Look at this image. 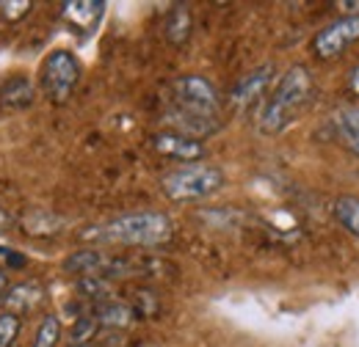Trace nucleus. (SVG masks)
<instances>
[{
  "label": "nucleus",
  "instance_id": "nucleus-1",
  "mask_svg": "<svg viewBox=\"0 0 359 347\" xmlns=\"http://www.w3.org/2000/svg\"><path fill=\"white\" fill-rule=\"evenodd\" d=\"M313 72L302 64L285 69V75L279 78V83L269 97V102L263 105L260 113V130L266 135H276V132L287 130L296 116L307 108V102L313 99Z\"/></svg>",
  "mask_w": 359,
  "mask_h": 347
},
{
  "label": "nucleus",
  "instance_id": "nucleus-2",
  "mask_svg": "<svg viewBox=\"0 0 359 347\" xmlns=\"http://www.w3.org/2000/svg\"><path fill=\"white\" fill-rule=\"evenodd\" d=\"M91 237L100 243L152 248V246H163L175 237V223L166 213L141 210V213H128V215H119L102 223L97 229V234H91Z\"/></svg>",
  "mask_w": 359,
  "mask_h": 347
},
{
  "label": "nucleus",
  "instance_id": "nucleus-3",
  "mask_svg": "<svg viewBox=\"0 0 359 347\" xmlns=\"http://www.w3.org/2000/svg\"><path fill=\"white\" fill-rule=\"evenodd\" d=\"M161 187L172 201H199L224 187V171L205 163H188L166 174L161 179Z\"/></svg>",
  "mask_w": 359,
  "mask_h": 347
},
{
  "label": "nucleus",
  "instance_id": "nucleus-4",
  "mask_svg": "<svg viewBox=\"0 0 359 347\" xmlns=\"http://www.w3.org/2000/svg\"><path fill=\"white\" fill-rule=\"evenodd\" d=\"M81 83V64L69 50H53L42 66V88L50 102H67Z\"/></svg>",
  "mask_w": 359,
  "mask_h": 347
},
{
  "label": "nucleus",
  "instance_id": "nucleus-5",
  "mask_svg": "<svg viewBox=\"0 0 359 347\" xmlns=\"http://www.w3.org/2000/svg\"><path fill=\"white\" fill-rule=\"evenodd\" d=\"M172 97L177 111L194 113V116H208V119H219V91L213 83L202 75H182L172 86Z\"/></svg>",
  "mask_w": 359,
  "mask_h": 347
},
{
  "label": "nucleus",
  "instance_id": "nucleus-6",
  "mask_svg": "<svg viewBox=\"0 0 359 347\" xmlns=\"http://www.w3.org/2000/svg\"><path fill=\"white\" fill-rule=\"evenodd\" d=\"M359 42V14L354 17H340L332 25L320 28L313 39V50L318 58H337L346 47Z\"/></svg>",
  "mask_w": 359,
  "mask_h": 347
},
{
  "label": "nucleus",
  "instance_id": "nucleus-7",
  "mask_svg": "<svg viewBox=\"0 0 359 347\" xmlns=\"http://www.w3.org/2000/svg\"><path fill=\"white\" fill-rule=\"evenodd\" d=\"M271 80H273V64H263V66L252 69L249 75H243V78L235 83L232 94H229V105H232L235 111H243V108L255 105V102L266 94V88L271 86Z\"/></svg>",
  "mask_w": 359,
  "mask_h": 347
},
{
  "label": "nucleus",
  "instance_id": "nucleus-8",
  "mask_svg": "<svg viewBox=\"0 0 359 347\" xmlns=\"http://www.w3.org/2000/svg\"><path fill=\"white\" fill-rule=\"evenodd\" d=\"M152 146L155 152H161L163 157H172V160H182V163H196L205 157V146L188 135H180V132H158L152 135Z\"/></svg>",
  "mask_w": 359,
  "mask_h": 347
},
{
  "label": "nucleus",
  "instance_id": "nucleus-9",
  "mask_svg": "<svg viewBox=\"0 0 359 347\" xmlns=\"http://www.w3.org/2000/svg\"><path fill=\"white\" fill-rule=\"evenodd\" d=\"M64 11V20L78 31V34H91L100 20H102V11H105V3H97V0H69L61 6Z\"/></svg>",
  "mask_w": 359,
  "mask_h": 347
},
{
  "label": "nucleus",
  "instance_id": "nucleus-10",
  "mask_svg": "<svg viewBox=\"0 0 359 347\" xmlns=\"http://www.w3.org/2000/svg\"><path fill=\"white\" fill-rule=\"evenodd\" d=\"M42 301H45V290H42L36 281L14 284V287H8L6 295H3L6 311L14 314V317H20V314H25V311H34Z\"/></svg>",
  "mask_w": 359,
  "mask_h": 347
},
{
  "label": "nucleus",
  "instance_id": "nucleus-11",
  "mask_svg": "<svg viewBox=\"0 0 359 347\" xmlns=\"http://www.w3.org/2000/svg\"><path fill=\"white\" fill-rule=\"evenodd\" d=\"M332 127H334V135L337 141L351 149L354 155H359V108H343L334 113L332 119Z\"/></svg>",
  "mask_w": 359,
  "mask_h": 347
},
{
  "label": "nucleus",
  "instance_id": "nucleus-12",
  "mask_svg": "<svg viewBox=\"0 0 359 347\" xmlns=\"http://www.w3.org/2000/svg\"><path fill=\"white\" fill-rule=\"evenodd\" d=\"M191 31H194V17H191L188 6H182V3L172 6L169 14H166V22H163V34H166V39L180 47V44L188 42Z\"/></svg>",
  "mask_w": 359,
  "mask_h": 347
},
{
  "label": "nucleus",
  "instance_id": "nucleus-13",
  "mask_svg": "<svg viewBox=\"0 0 359 347\" xmlns=\"http://www.w3.org/2000/svg\"><path fill=\"white\" fill-rule=\"evenodd\" d=\"M89 314L94 317L97 325H128L133 320V309L130 306L119 304V301H111V298L97 301V306L91 309Z\"/></svg>",
  "mask_w": 359,
  "mask_h": 347
},
{
  "label": "nucleus",
  "instance_id": "nucleus-14",
  "mask_svg": "<svg viewBox=\"0 0 359 347\" xmlns=\"http://www.w3.org/2000/svg\"><path fill=\"white\" fill-rule=\"evenodd\" d=\"M31 102H34V86L28 83V78H11L0 88V105L8 111L28 108Z\"/></svg>",
  "mask_w": 359,
  "mask_h": 347
},
{
  "label": "nucleus",
  "instance_id": "nucleus-15",
  "mask_svg": "<svg viewBox=\"0 0 359 347\" xmlns=\"http://www.w3.org/2000/svg\"><path fill=\"white\" fill-rule=\"evenodd\" d=\"M332 210H334L337 223H340L348 234L359 237V196H340Z\"/></svg>",
  "mask_w": 359,
  "mask_h": 347
},
{
  "label": "nucleus",
  "instance_id": "nucleus-16",
  "mask_svg": "<svg viewBox=\"0 0 359 347\" xmlns=\"http://www.w3.org/2000/svg\"><path fill=\"white\" fill-rule=\"evenodd\" d=\"M58 339H61V323H58L55 314H47L45 320L39 323V328H36V339H34L31 347H55Z\"/></svg>",
  "mask_w": 359,
  "mask_h": 347
},
{
  "label": "nucleus",
  "instance_id": "nucleus-17",
  "mask_svg": "<svg viewBox=\"0 0 359 347\" xmlns=\"http://www.w3.org/2000/svg\"><path fill=\"white\" fill-rule=\"evenodd\" d=\"M20 328H22L20 317H14L8 311L0 314V347H14L17 337H20Z\"/></svg>",
  "mask_w": 359,
  "mask_h": 347
},
{
  "label": "nucleus",
  "instance_id": "nucleus-18",
  "mask_svg": "<svg viewBox=\"0 0 359 347\" xmlns=\"http://www.w3.org/2000/svg\"><path fill=\"white\" fill-rule=\"evenodd\" d=\"M34 8L31 0H11V3H0V14L6 20H22L28 11Z\"/></svg>",
  "mask_w": 359,
  "mask_h": 347
},
{
  "label": "nucleus",
  "instance_id": "nucleus-19",
  "mask_svg": "<svg viewBox=\"0 0 359 347\" xmlns=\"http://www.w3.org/2000/svg\"><path fill=\"white\" fill-rule=\"evenodd\" d=\"M348 91H351L354 97H359V64L348 72Z\"/></svg>",
  "mask_w": 359,
  "mask_h": 347
},
{
  "label": "nucleus",
  "instance_id": "nucleus-20",
  "mask_svg": "<svg viewBox=\"0 0 359 347\" xmlns=\"http://www.w3.org/2000/svg\"><path fill=\"white\" fill-rule=\"evenodd\" d=\"M11 223H14V220H11V215H8V213L0 207V232H8V229H11Z\"/></svg>",
  "mask_w": 359,
  "mask_h": 347
},
{
  "label": "nucleus",
  "instance_id": "nucleus-21",
  "mask_svg": "<svg viewBox=\"0 0 359 347\" xmlns=\"http://www.w3.org/2000/svg\"><path fill=\"white\" fill-rule=\"evenodd\" d=\"M6 270H0V301H3V295H6Z\"/></svg>",
  "mask_w": 359,
  "mask_h": 347
},
{
  "label": "nucleus",
  "instance_id": "nucleus-22",
  "mask_svg": "<svg viewBox=\"0 0 359 347\" xmlns=\"http://www.w3.org/2000/svg\"><path fill=\"white\" fill-rule=\"evenodd\" d=\"M78 347H91V345H78Z\"/></svg>",
  "mask_w": 359,
  "mask_h": 347
}]
</instances>
